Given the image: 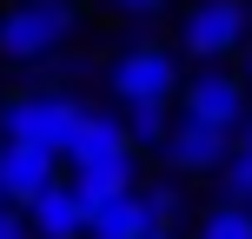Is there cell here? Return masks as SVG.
Segmentation results:
<instances>
[{"instance_id": "obj_1", "label": "cell", "mask_w": 252, "mask_h": 239, "mask_svg": "<svg viewBox=\"0 0 252 239\" xmlns=\"http://www.w3.org/2000/svg\"><path fill=\"white\" fill-rule=\"evenodd\" d=\"M80 34V0H13L0 13V60L7 67H47Z\"/></svg>"}, {"instance_id": "obj_2", "label": "cell", "mask_w": 252, "mask_h": 239, "mask_svg": "<svg viewBox=\"0 0 252 239\" xmlns=\"http://www.w3.org/2000/svg\"><path fill=\"white\" fill-rule=\"evenodd\" d=\"M80 120H87V106L73 100V93L60 87H40V93H13L7 106H0V139H20V146H40V153H73L80 139Z\"/></svg>"}, {"instance_id": "obj_3", "label": "cell", "mask_w": 252, "mask_h": 239, "mask_svg": "<svg viewBox=\"0 0 252 239\" xmlns=\"http://www.w3.org/2000/svg\"><path fill=\"white\" fill-rule=\"evenodd\" d=\"M106 87H113L120 106H173L186 73H179V47H159V40H133V47L113 53L106 67Z\"/></svg>"}, {"instance_id": "obj_4", "label": "cell", "mask_w": 252, "mask_h": 239, "mask_svg": "<svg viewBox=\"0 0 252 239\" xmlns=\"http://www.w3.org/2000/svg\"><path fill=\"white\" fill-rule=\"evenodd\" d=\"M252 40V7L246 0H192L179 13V53L192 60H232Z\"/></svg>"}, {"instance_id": "obj_5", "label": "cell", "mask_w": 252, "mask_h": 239, "mask_svg": "<svg viewBox=\"0 0 252 239\" xmlns=\"http://www.w3.org/2000/svg\"><path fill=\"white\" fill-rule=\"evenodd\" d=\"M179 113H186V120H206V126H226V133H239V126L252 120L246 73H232V67H199V73H186V87H179Z\"/></svg>"}, {"instance_id": "obj_6", "label": "cell", "mask_w": 252, "mask_h": 239, "mask_svg": "<svg viewBox=\"0 0 252 239\" xmlns=\"http://www.w3.org/2000/svg\"><path fill=\"white\" fill-rule=\"evenodd\" d=\"M166 173L173 179H192V173H226V160H232V133L226 126H206V120H186L179 113L173 120V139H166Z\"/></svg>"}, {"instance_id": "obj_7", "label": "cell", "mask_w": 252, "mask_h": 239, "mask_svg": "<svg viewBox=\"0 0 252 239\" xmlns=\"http://www.w3.org/2000/svg\"><path fill=\"white\" fill-rule=\"evenodd\" d=\"M133 153H139V146H133V133H126V120L106 113V106H87L66 166H73V179H80V173H106V166H133Z\"/></svg>"}, {"instance_id": "obj_8", "label": "cell", "mask_w": 252, "mask_h": 239, "mask_svg": "<svg viewBox=\"0 0 252 239\" xmlns=\"http://www.w3.org/2000/svg\"><path fill=\"white\" fill-rule=\"evenodd\" d=\"M60 153H40V146H20V139H0V193H7V206H33L40 193L60 186Z\"/></svg>"}, {"instance_id": "obj_9", "label": "cell", "mask_w": 252, "mask_h": 239, "mask_svg": "<svg viewBox=\"0 0 252 239\" xmlns=\"http://www.w3.org/2000/svg\"><path fill=\"white\" fill-rule=\"evenodd\" d=\"M27 226H33V239H87L93 206L73 193V179H60L53 193H40V200L27 206Z\"/></svg>"}, {"instance_id": "obj_10", "label": "cell", "mask_w": 252, "mask_h": 239, "mask_svg": "<svg viewBox=\"0 0 252 239\" xmlns=\"http://www.w3.org/2000/svg\"><path fill=\"white\" fill-rule=\"evenodd\" d=\"M146 233H153V219H146L139 186L120 193V200H106V206H93V226H87V239H146Z\"/></svg>"}, {"instance_id": "obj_11", "label": "cell", "mask_w": 252, "mask_h": 239, "mask_svg": "<svg viewBox=\"0 0 252 239\" xmlns=\"http://www.w3.org/2000/svg\"><path fill=\"white\" fill-rule=\"evenodd\" d=\"M126 133H133L139 153H166V139H173V113H166V106H126Z\"/></svg>"}, {"instance_id": "obj_12", "label": "cell", "mask_w": 252, "mask_h": 239, "mask_svg": "<svg viewBox=\"0 0 252 239\" xmlns=\"http://www.w3.org/2000/svg\"><path fill=\"white\" fill-rule=\"evenodd\" d=\"M226 200H239V206H252V120L232 133V160H226Z\"/></svg>"}, {"instance_id": "obj_13", "label": "cell", "mask_w": 252, "mask_h": 239, "mask_svg": "<svg viewBox=\"0 0 252 239\" xmlns=\"http://www.w3.org/2000/svg\"><path fill=\"white\" fill-rule=\"evenodd\" d=\"M199 239H252V206L219 200L213 213H199Z\"/></svg>"}, {"instance_id": "obj_14", "label": "cell", "mask_w": 252, "mask_h": 239, "mask_svg": "<svg viewBox=\"0 0 252 239\" xmlns=\"http://www.w3.org/2000/svg\"><path fill=\"white\" fill-rule=\"evenodd\" d=\"M73 193L87 206H106V200H120V193H133V166H106V173H80L73 179Z\"/></svg>"}, {"instance_id": "obj_15", "label": "cell", "mask_w": 252, "mask_h": 239, "mask_svg": "<svg viewBox=\"0 0 252 239\" xmlns=\"http://www.w3.org/2000/svg\"><path fill=\"white\" fill-rule=\"evenodd\" d=\"M139 200H146V219H153V226H173V219H179V179H153Z\"/></svg>"}, {"instance_id": "obj_16", "label": "cell", "mask_w": 252, "mask_h": 239, "mask_svg": "<svg viewBox=\"0 0 252 239\" xmlns=\"http://www.w3.org/2000/svg\"><path fill=\"white\" fill-rule=\"evenodd\" d=\"M0 239H33V226H27L20 206H0Z\"/></svg>"}, {"instance_id": "obj_17", "label": "cell", "mask_w": 252, "mask_h": 239, "mask_svg": "<svg viewBox=\"0 0 252 239\" xmlns=\"http://www.w3.org/2000/svg\"><path fill=\"white\" fill-rule=\"evenodd\" d=\"M113 13H126V20H153V13H166V0H113Z\"/></svg>"}, {"instance_id": "obj_18", "label": "cell", "mask_w": 252, "mask_h": 239, "mask_svg": "<svg viewBox=\"0 0 252 239\" xmlns=\"http://www.w3.org/2000/svg\"><path fill=\"white\" fill-rule=\"evenodd\" d=\"M146 239H179V233H173V226H153V233H146Z\"/></svg>"}]
</instances>
